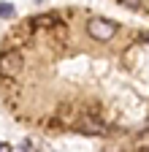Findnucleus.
Returning <instances> with one entry per match:
<instances>
[{"instance_id": "f257e3e1", "label": "nucleus", "mask_w": 149, "mask_h": 152, "mask_svg": "<svg viewBox=\"0 0 149 152\" xmlns=\"http://www.w3.org/2000/svg\"><path fill=\"white\" fill-rule=\"evenodd\" d=\"M22 65H25L22 52L8 49V52H3V54H0V76H6V79H8V76H16Z\"/></svg>"}, {"instance_id": "423d86ee", "label": "nucleus", "mask_w": 149, "mask_h": 152, "mask_svg": "<svg viewBox=\"0 0 149 152\" xmlns=\"http://www.w3.org/2000/svg\"><path fill=\"white\" fill-rule=\"evenodd\" d=\"M141 152H149V149H141Z\"/></svg>"}, {"instance_id": "39448f33", "label": "nucleus", "mask_w": 149, "mask_h": 152, "mask_svg": "<svg viewBox=\"0 0 149 152\" xmlns=\"http://www.w3.org/2000/svg\"><path fill=\"white\" fill-rule=\"evenodd\" d=\"M22 149H25V152H35V149H33V144H30V141H22Z\"/></svg>"}, {"instance_id": "f03ea898", "label": "nucleus", "mask_w": 149, "mask_h": 152, "mask_svg": "<svg viewBox=\"0 0 149 152\" xmlns=\"http://www.w3.org/2000/svg\"><path fill=\"white\" fill-rule=\"evenodd\" d=\"M87 33H89L92 38H95V41H108V38L117 33V25L111 22V19L95 16V19H89V25H87Z\"/></svg>"}, {"instance_id": "20e7f679", "label": "nucleus", "mask_w": 149, "mask_h": 152, "mask_svg": "<svg viewBox=\"0 0 149 152\" xmlns=\"http://www.w3.org/2000/svg\"><path fill=\"white\" fill-rule=\"evenodd\" d=\"M14 14V6L11 3H0V16H11Z\"/></svg>"}, {"instance_id": "7ed1b4c3", "label": "nucleus", "mask_w": 149, "mask_h": 152, "mask_svg": "<svg viewBox=\"0 0 149 152\" xmlns=\"http://www.w3.org/2000/svg\"><path fill=\"white\" fill-rule=\"evenodd\" d=\"M81 130H87V133H103L106 128H103V122H98L95 117H84V122H81Z\"/></svg>"}]
</instances>
